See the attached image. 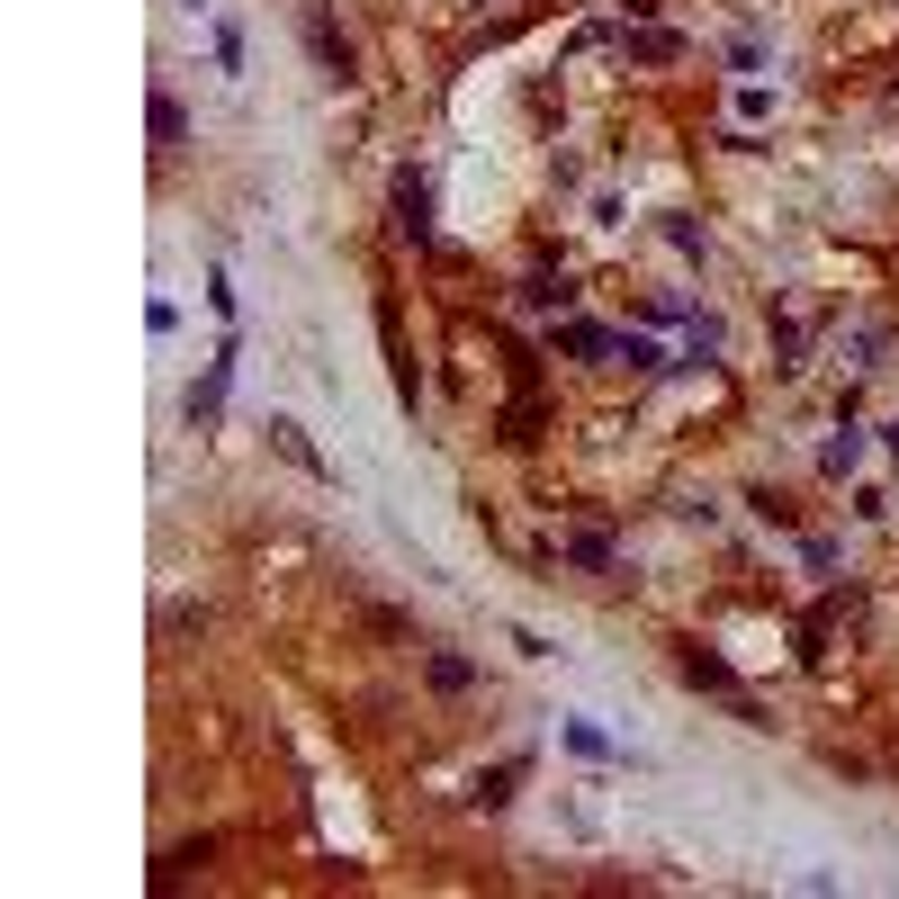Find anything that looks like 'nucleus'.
Returning <instances> with one entry per match:
<instances>
[{"label": "nucleus", "mask_w": 899, "mask_h": 899, "mask_svg": "<svg viewBox=\"0 0 899 899\" xmlns=\"http://www.w3.org/2000/svg\"><path fill=\"white\" fill-rule=\"evenodd\" d=\"M396 225H405V235H432V180L423 171H396Z\"/></svg>", "instance_id": "nucleus-1"}, {"label": "nucleus", "mask_w": 899, "mask_h": 899, "mask_svg": "<svg viewBox=\"0 0 899 899\" xmlns=\"http://www.w3.org/2000/svg\"><path fill=\"white\" fill-rule=\"evenodd\" d=\"M225 379H235V360H216L207 379L190 387V423H216V405H225Z\"/></svg>", "instance_id": "nucleus-2"}, {"label": "nucleus", "mask_w": 899, "mask_h": 899, "mask_svg": "<svg viewBox=\"0 0 899 899\" xmlns=\"http://www.w3.org/2000/svg\"><path fill=\"white\" fill-rule=\"evenodd\" d=\"M630 55H639V63H674V55H684V36H666V27H639V36H630Z\"/></svg>", "instance_id": "nucleus-3"}, {"label": "nucleus", "mask_w": 899, "mask_h": 899, "mask_svg": "<svg viewBox=\"0 0 899 899\" xmlns=\"http://www.w3.org/2000/svg\"><path fill=\"white\" fill-rule=\"evenodd\" d=\"M684 674H693V684H710V693H738V684H729V666H720V657H702V648H684Z\"/></svg>", "instance_id": "nucleus-4"}, {"label": "nucleus", "mask_w": 899, "mask_h": 899, "mask_svg": "<svg viewBox=\"0 0 899 899\" xmlns=\"http://www.w3.org/2000/svg\"><path fill=\"white\" fill-rule=\"evenodd\" d=\"M567 297H576V288H567V279H549V271H540V279H522V307H567Z\"/></svg>", "instance_id": "nucleus-5"}, {"label": "nucleus", "mask_w": 899, "mask_h": 899, "mask_svg": "<svg viewBox=\"0 0 899 899\" xmlns=\"http://www.w3.org/2000/svg\"><path fill=\"white\" fill-rule=\"evenodd\" d=\"M567 558H576V567H612V540H603V531H576Z\"/></svg>", "instance_id": "nucleus-6"}, {"label": "nucleus", "mask_w": 899, "mask_h": 899, "mask_svg": "<svg viewBox=\"0 0 899 899\" xmlns=\"http://www.w3.org/2000/svg\"><path fill=\"white\" fill-rule=\"evenodd\" d=\"M558 343H567V351H585V360H594V351H612V333H603V324H567V333H558Z\"/></svg>", "instance_id": "nucleus-7"}, {"label": "nucleus", "mask_w": 899, "mask_h": 899, "mask_svg": "<svg viewBox=\"0 0 899 899\" xmlns=\"http://www.w3.org/2000/svg\"><path fill=\"white\" fill-rule=\"evenodd\" d=\"M513 782H522V765H504V774H486V782H477V801H486V810H504V801H513Z\"/></svg>", "instance_id": "nucleus-8"}, {"label": "nucleus", "mask_w": 899, "mask_h": 899, "mask_svg": "<svg viewBox=\"0 0 899 899\" xmlns=\"http://www.w3.org/2000/svg\"><path fill=\"white\" fill-rule=\"evenodd\" d=\"M154 135H163V144H180V135H190V118H180V99H154Z\"/></svg>", "instance_id": "nucleus-9"}, {"label": "nucleus", "mask_w": 899, "mask_h": 899, "mask_svg": "<svg viewBox=\"0 0 899 899\" xmlns=\"http://www.w3.org/2000/svg\"><path fill=\"white\" fill-rule=\"evenodd\" d=\"M432 684L441 693H468V657H432Z\"/></svg>", "instance_id": "nucleus-10"}, {"label": "nucleus", "mask_w": 899, "mask_h": 899, "mask_svg": "<svg viewBox=\"0 0 899 899\" xmlns=\"http://www.w3.org/2000/svg\"><path fill=\"white\" fill-rule=\"evenodd\" d=\"M271 441L288 450V459H297V468H315V450H307V432H297V423H271Z\"/></svg>", "instance_id": "nucleus-11"}]
</instances>
